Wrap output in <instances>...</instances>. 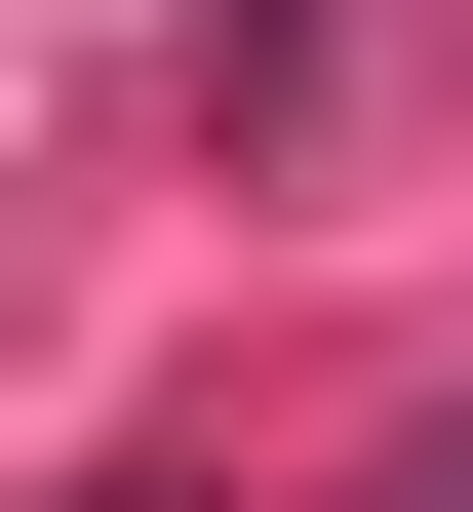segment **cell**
I'll return each mask as SVG.
<instances>
[{
  "instance_id": "1",
  "label": "cell",
  "mask_w": 473,
  "mask_h": 512,
  "mask_svg": "<svg viewBox=\"0 0 473 512\" xmlns=\"http://www.w3.org/2000/svg\"><path fill=\"white\" fill-rule=\"evenodd\" d=\"M434 512H473V434H434Z\"/></svg>"
}]
</instances>
